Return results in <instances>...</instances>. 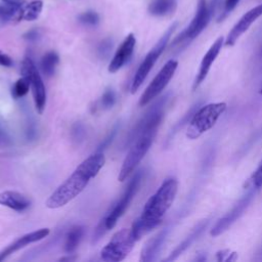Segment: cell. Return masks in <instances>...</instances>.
I'll use <instances>...</instances> for the list:
<instances>
[{"mask_svg":"<svg viewBox=\"0 0 262 262\" xmlns=\"http://www.w3.org/2000/svg\"><path fill=\"white\" fill-rule=\"evenodd\" d=\"M105 157L102 151H95L81 162L74 172L48 196L45 205L49 209L60 208L78 196L89 181L104 166Z\"/></svg>","mask_w":262,"mask_h":262,"instance_id":"obj_1","label":"cell"},{"mask_svg":"<svg viewBox=\"0 0 262 262\" xmlns=\"http://www.w3.org/2000/svg\"><path fill=\"white\" fill-rule=\"evenodd\" d=\"M178 190V182L175 178H167L157 191L146 201L140 216L134 220L131 226L136 241L158 227L167 211L171 208Z\"/></svg>","mask_w":262,"mask_h":262,"instance_id":"obj_2","label":"cell"},{"mask_svg":"<svg viewBox=\"0 0 262 262\" xmlns=\"http://www.w3.org/2000/svg\"><path fill=\"white\" fill-rule=\"evenodd\" d=\"M142 180V171H137L129 180L122 196L105 212L93 233V243H96L110 229L114 228L118 220L125 213L133 198L137 193Z\"/></svg>","mask_w":262,"mask_h":262,"instance_id":"obj_3","label":"cell"},{"mask_svg":"<svg viewBox=\"0 0 262 262\" xmlns=\"http://www.w3.org/2000/svg\"><path fill=\"white\" fill-rule=\"evenodd\" d=\"M226 107L227 104L225 102H214L199 108L189 121L186 137L188 139H196L213 128L221 115L226 111Z\"/></svg>","mask_w":262,"mask_h":262,"instance_id":"obj_4","label":"cell"},{"mask_svg":"<svg viewBox=\"0 0 262 262\" xmlns=\"http://www.w3.org/2000/svg\"><path fill=\"white\" fill-rule=\"evenodd\" d=\"M158 129H149L142 132L130 145V148L125 157L122 167L120 169L118 180L123 182L128 176L136 169L141 160L144 158L149 147L151 146L154 139L157 135Z\"/></svg>","mask_w":262,"mask_h":262,"instance_id":"obj_5","label":"cell"},{"mask_svg":"<svg viewBox=\"0 0 262 262\" xmlns=\"http://www.w3.org/2000/svg\"><path fill=\"white\" fill-rule=\"evenodd\" d=\"M136 242L131 228H122L101 249L100 258L105 262L122 261L132 251Z\"/></svg>","mask_w":262,"mask_h":262,"instance_id":"obj_6","label":"cell"},{"mask_svg":"<svg viewBox=\"0 0 262 262\" xmlns=\"http://www.w3.org/2000/svg\"><path fill=\"white\" fill-rule=\"evenodd\" d=\"M176 26H177V24L175 23L171 27H169L168 30L164 33V35L161 37V39L157 42V44L149 50V52L144 57V59L138 67V69L133 77V80L131 83V93H135L139 89V87L142 85V83L146 79L147 75L151 71L152 67L155 66L156 61L158 60L160 55L165 50V48L170 40L171 35L173 34L174 30L176 29Z\"/></svg>","mask_w":262,"mask_h":262,"instance_id":"obj_7","label":"cell"},{"mask_svg":"<svg viewBox=\"0 0 262 262\" xmlns=\"http://www.w3.org/2000/svg\"><path fill=\"white\" fill-rule=\"evenodd\" d=\"M217 2L218 0H213L211 5L208 6L206 0H199L196 11L193 18L191 19L188 27L174 39L172 45L174 46L182 42H187L198 37L211 20Z\"/></svg>","mask_w":262,"mask_h":262,"instance_id":"obj_8","label":"cell"},{"mask_svg":"<svg viewBox=\"0 0 262 262\" xmlns=\"http://www.w3.org/2000/svg\"><path fill=\"white\" fill-rule=\"evenodd\" d=\"M166 97H162L159 101H157L134 125V127L130 130L129 134L125 140V146H130L131 143L144 131L149 129H158L163 116H164V105H165Z\"/></svg>","mask_w":262,"mask_h":262,"instance_id":"obj_9","label":"cell"},{"mask_svg":"<svg viewBox=\"0 0 262 262\" xmlns=\"http://www.w3.org/2000/svg\"><path fill=\"white\" fill-rule=\"evenodd\" d=\"M178 67V61L175 59L168 60L161 71L156 75L152 81L145 88L139 99V105L144 106L154 100L169 84L170 80L175 74V71Z\"/></svg>","mask_w":262,"mask_h":262,"instance_id":"obj_10","label":"cell"},{"mask_svg":"<svg viewBox=\"0 0 262 262\" xmlns=\"http://www.w3.org/2000/svg\"><path fill=\"white\" fill-rule=\"evenodd\" d=\"M21 74L30 80L34 104L39 114H42L46 105V90L43 79L39 74L35 62L30 56H26L21 63Z\"/></svg>","mask_w":262,"mask_h":262,"instance_id":"obj_11","label":"cell"},{"mask_svg":"<svg viewBox=\"0 0 262 262\" xmlns=\"http://www.w3.org/2000/svg\"><path fill=\"white\" fill-rule=\"evenodd\" d=\"M255 195V190L252 189L250 190L248 193H246L245 195H243L239 201L233 206V208L226 214L224 215L222 218H220L217 223L214 225V227L211 230V235L212 236H217L221 233H223L225 230H227V228L236 221V219H238L243 213L245 212V210L248 208V206L250 205L252 199Z\"/></svg>","mask_w":262,"mask_h":262,"instance_id":"obj_12","label":"cell"},{"mask_svg":"<svg viewBox=\"0 0 262 262\" xmlns=\"http://www.w3.org/2000/svg\"><path fill=\"white\" fill-rule=\"evenodd\" d=\"M262 15V4H259L255 6L254 8L247 11L239 20L233 26L231 31L228 33L226 40L224 41V44L226 46H232L235 44L237 39L251 27V25Z\"/></svg>","mask_w":262,"mask_h":262,"instance_id":"obj_13","label":"cell"},{"mask_svg":"<svg viewBox=\"0 0 262 262\" xmlns=\"http://www.w3.org/2000/svg\"><path fill=\"white\" fill-rule=\"evenodd\" d=\"M224 43V38L221 36L219 38L216 39V41L210 46V48L208 49V51L205 53V55L203 56L202 58V61H201V64H200V69H199V72L196 74V77L194 79V82L192 84V90H196V88L204 82V80L206 79L211 67H212V63L215 61L216 57L218 56L221 48H222V45Z\"/></svg>","mask_w":262,"mask_h":262,"instance_id":"obj_14","label":"cell"},{"mask_svg":"<svg viewBox=\"0 0 262 262\" xmlns=\"http://www.w3.org/2000/svg\"><path fill=\"white\" fill-rule=\"evenodd\" d=\"M135 44H136V39L134 37L133 34H129L124 41L122 42V44L120 45V47L117 49L114 57L112 58L108 69L107 71L112 74L118 72L121 68H123L131 58L134 48H135Z\"/></svg>","mask_w":262,"mask_h":262,"instance_id":"obj_15","label":"cell"},{"mask_svg":"<svg viewBox=\"0 0 262 262\" xmlns=\"http://www.w3.org/2000/svg\"><path fill=\"white\" fill-rule=\"evenodd\" d=\"M49 233H50L49 228H40V229H37V230H34L32 232L21 235L16 241H14L10 245H8L6 248H4L2 251H0V261H3L8 256H10L11 254L15 253L16 251L25 248L26 246L45 238Z\"/></svg>","mask_w":262,"mask_h":262,"instance_id":"obj_16","label":"cell"},{"mask_svg":"<svg viewBox=\"0 0 262 262\" xmlns=\"http://www.w3.org/2000/svg\"><path fill=\"white\" fill-rule=\"evenodd\" d=\"M25 5V0H1L0 25L21 20V11Z\"/></svg>","mask_w":262,"mask_h":262,"instance_id":"obj_17","label":"cell"},{"mask_svg":"<svg viewBox=\"0 0 262 262\" xmlns=\"http://www.w3.org/2000/svg\"><path fill=\"white\" fill-rule=\"evenodd\" d=\"M168 234V228H165L161 230L159 233H157L155 236L149 238L145 245L143 246L140 254V261L143 262H149L154 261L161 251V248L166 239V236Z\"/></svg>","mask_w":262,"mask_h":262,"instance_id":"obj_18","label":"cell"},{"mask_svg":"<svg viewBox=\"0 0 262 262\" xmlns=\"http://www.w3.org/2000/svg\"><path fill=\"white\" fill-rule=\"evenodd\" d=\"M0 205L16 212H23L30 207L31 201L27 198V195L18 191L5 190L0 192Z\"/></svg>","mask_w":262,"mask_h":262,"instance_id":"obj_19","label":"cell"},{"mask_svg":"<svg viewBox=\"0 0 262 262\" xmlns=\"http://www.w3.org/2000/svg\"><path fill=\"white\" fill-rule=\"evenodd\" d=\"M84 233V227L80 225L73 226L66 234L64 244H63V250L68 255H71L73 252H75L83 237Z\"/></svg>","mask_w":262,"mask_h":262,"instance_id":"obj_20","label":"cell"},{"mask_svg":"<svg viewBox=\"0 0 262 262\" xmlns=\"http://www.w3.org/2000/svg\"><path fill=\"white\" fill-rule=\"evenodd\" d=\"M208 224V220H205L201 223H199V225L190 232V234L170 254V256L166 259V261H171V260H175L183 251H185L193 242L194 239L201 234V232L205 229V227Z\"/></svg>","mask_w":262,"mask_h":262,"instance_id":"obj_21","label":"cell"},{"mask_svg":"<svg viewBox=\"0 0 262 262\" xmlns=\"http://www.w3.org/2000/svg\"><path fill=\"white\" fill-rule=\"evenodd\" d=\"M175 0H156L148 6V12L156 16H164L171 14L176 9Z\"/></svg>","mask_w":262,"mask_h":262,"instance_id":"obj_22","label":"cell"},{"mask_svg":"<svg viewBox=\"0 0 262 262\" xmlns=\"http://www.w3.org/2000/svg\"><path fill=\"white\" fill-rule=\"evenodd\" d=\"M59 62V56L54 51H49L45 53L41 59L40 66L42 69V72L47 76L50 77L54 74L55 69Z\"/></svg>","mask_w":262,"mask_h":262,"instance_id":"obj_23","label":"cell"},{"mask_svg":"<svg viewBox=\"0 0 262 262\" xmlns=\"http://www.w3.org/2000/svg\"><path fill=\"white\" fill-rule=\"evenodd\" d=\"M43 8V2L41 0H34L27 3L21 11V19L24 20H35L39 17Z\"/></svg>","mask_w":262,"mask_h":262,"instance_id":"obj_24","label":"cell"},{"mask_svg":"<svg viewBox=\"0 0 262 262\" xmlns=\"http://www.w3.org/2000/svg\"><path fill=\"white\" fill-rule=\"evenodd\" d=\"M30 87H31V84H30L29 78L27 76L23 75L21 78H19L12 86L11 94L14 98H20L29 92Z\"/></svg>","mask_w":262,"mask_h":262,"instance_id":"obj_25","label":"cell"},{"mask_svg":"<svg viewBox=\"0 0 262 262\" xmlns=\"http://www.w3.org/2000/svg\"><path fill=\"white\" fill-rule=\"evenodd\" d=\"M78 19L81 24H83L85 26H89V27H94L99 23L98 14L95 11H92V10L81 13L78 16Z\"/></svg>","mask_w":262,"mask_h":262,"instance_id":"obj_26","label":"cell"},{"mask_svg":"<svg viewBox=\"0 0 262 262\" xmlns=\"http://www.w3.org/2000/svg\"><path fill=\"white\" fill-rule=\"evenodd\" d=\"M116 102V94L114 92V90L112 89H106L100 99V105L102 108L104 110H108L111 107L114 106Z\"/></svg>","mask_w":262,"mask_h":262,"instance_id":"obj_27","label":"cell"},{"mask_svg":"<svg viewBox=\"0 0 262 262\" xmlns=\"http://www.w3.org/2000/svg\"><path fill=\"white\" fill-rule=\"evenodd\" d=\"M85 135H86V129L84 127L83 124L81 123H76L73 128H72V131H71V136H72V139L77 142V143H80L84 140L85 138Z\"/></svg>","mask_w":262,"mask_h":262,"instance_id":"obj_28","label":"cell"},{"mask_svg":"<svg viewBox=\"0 0 262 262\" xmlns=\"http://www.w3.org/2000/svg\"><path fill=\"white\" fill-rule=\"evenodd\" d=\"M117 131H118V125L117 126H115L112 130H111V132L107 134V136L101 141V143L98 145V148L95 150V151H102L104 148H106L110 144H111V142L113 141V139L115 138V136H116V134H117Z\"/></svg>","mask_w":262,"mask_h":262,"instance_id":"obj_29","label":"cell"},{"mask_svg":"<svg viewBox=\"0 0 262 262\" xmlns=\"http://www.w3.org/2000/svg\"><path fill=\"white\" fill-rule=\"evenodd\" d=\"M252 182H253V186L256 189L262 187V159L252 176Z\"/></svg>","mask_w":262,"mask_h":262,"instance_id":"obj_30","label":"cell"},{"mask_svg":"<svg viewBox=\"0 0 262 262\" xmlns=\"http://www.w3.org/2000/svg\"><path fill=\"white\" fill-rule=\"evenodd\" d=\"M217 260L218 261H234L237 258L235 252H230L229 250H221L217 252Z\"/></svg>","mask_w":262,"mask_h":262,"instance_id":"obj_31","label":"cell"},{"mask_svg":"<svg viewBox=\"0 0 262 262\" xmlns=\"http://www.w3.org/2000/svg\"><path fill=\"white\" fill-rule=\"evenodd\" d=\"M238 2H239V0H225L223 12H222V15H220V17L218 18V21L223 19L231 10H233Z\"/></svg>","mask_w":262,"mask_h":262,"instance_id":"obj_32","label":"cell"},{"mask_svg":"<svg viewBox=\"0 0 262 262\" xmlns=\"http://www.w3.org/2000/svg\"><path fill=\"white\" fill-rule=\"evenodd\" d=\"M12 64H13L12 58L8 54H6L0 50V66L10 68V67H12Z\"/></svg>","mask_w":262,"mask_h":262,"instance_id":"obj_33","label":"cell"},{"mask_svg":"<svg viewBox=\"0 0 262 262\" xmlns=\"http://www.w3.org/2000/svg\"><path fill=\"white\" fill-rule=\"evenodd\" d=\"M112 42H110V40H104L98 47V52L100 55H106L111 49H112Z\"/></svg>","mask_w":262,"mask_h":262,"instance_id":"obj_34","label":"cell"},{"mask_svg":"<svg viewBox=\"0 0 262 262\" xmlns=\"http://www.w3.org/2000/svg\"><path fill=\"white\" fill-rule=\"evenodd\" d=\"M38 31L37 30H31L29 32H27L25 35H24V38L29 40V41H35L37 38H38Z\"/></svg>","mask_w":262,"mask_h":262,"instance_id":"obj_35","label":"cell"},{"mask_svg":"<svg viewBox=\"0 0 262 262\" xmlns=\"http://www.w3.org/2000/svg\"><path fill=\"white\" fill-rule=\"evenodd\" d=\"M10 143V140H9V137L8 135L6 134V132H4L2 129H0V145H8Z\"/></svg>","mask_w":262,"mask_h":262,"instance_id":"obj_36","label":"cell"},{"mask_svg":"<svg viewBox=\"0 0 262 262\" xmlns=\"http://www.w3.org/2000/svg\"><path fill=\"white\" fill-rule=\"evenodd\" d=\"M260 53H261V56H262V48H261V51H260Z\"/></svg>","mask_w":262,"mask_h":262,"instance_id":"obj_37","label":"cell"},{"mask_svg":"<svg viewBox=\"0 0 262 262\" xmlns=\"http://www.w3.org/2000/svg\"><path fill=\"white\" fill-rule=\"evenodd\" d=\"M260 93H261V94H262V89H261V90H260Z\"/></svg>","mask_w":262,"mask_h":262,"instance_id":"obj_38","label":"cell"}]
</instances>
